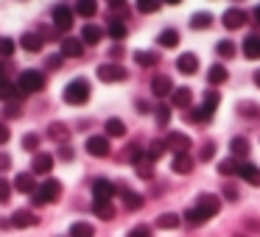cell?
<instances>
[{
    "label": "cell",
    "instance_id": "6da1fadb",
    "mask_svg": "<svg viewBox=\"0 0 260 237\" xmlns=\"http://www.w3.org/2000/svg\"><path fill=\"white\" fill-rule=\"evenodd\" d=\"M64 103H70V106H81V103L90 101V81L87 78H73L68 87H64L62 92Z\"/></svg>",
    "mask_w": 260,
    "mask_h": 237
},
{
    "label": "cell",
    "instance_id": "7a4b0ae2",
    "mask_svg": "<svg viewBox=\"0 0 260 237\" xmlns=\"http://www.w3.org/2000/svg\"><path fill=\"white\" fill-rule=\"evenodd\" d=\"M42 87H45V75L40 73V70H23L17 78V95L25 98V95H34V92H40Z\"/></svg>",
    "mask_w": 260,
    "mask_h": 237
},
{
    "label": "cell",
    "instance_id": "3957f363",
    "mask_svg": "<svg viewBox=\"0 0 260 237\" xmlns=\"http://www.w3.org/2000/svg\"><path fill=\"white\" fill-rule=\"evenodd\" d=\"M59 195H62V184H59L56 179H45L37 187L34 195H31V204H34V207H45V204H53Z\"/></svg>",
    "mask_w": 260,
    "mask_h": 237
},
{
    "label": "cell",
    "instance_id": "277c9868",
    "mask_svg": "<svg viewBox=\"0 0 260 237\" xmlns=\"http://www.w3.org/2000/svg\"><path fill=\"white\" fill-rule=\"evenodd\" d=\"M196 209L202 212L204 220H210V218H215V215L221 212V198H218V195H210V192H204V195H199Z\"/></svg>",
    "mask_w": 260,
    "mask_h": 237
},
{
    "label": "cell",
    "instance_id": "5b68a950",
    "mask_svg": "<svg viewBox=\"0 0 260 237\" xmlns=\"http://www.w3.org/2000/svg\"><path fill=\"white\" fill-rule=\"evenodd\" d=\"M84 148H87V153H90V156L104 159V156H109V137L107 134H92V137H87Z\"/></svg>",
    "mask_w": 260,
    "mask_h": 237
},
{
    "label": "cell",
    "instance_id": "8992f818",
    "mask_svg": "<svg viewBox=\"0 0 260 237\" xmlns=\"http://www.w3.org/2000/svg\"><path fill=\"white\" fill-rule=\"evenodd\" d=\"M95 75L101 81H107V84H112V81H126V75H129V73H126L123 64H112V62H109V64H101V67L95 70Z\"/></svg>",
    "mask_w": 260,
    "mask_h": 237
},
{
    "label": "cell",
    "instance_id": "52a82bcc",
    "mask_svg": "<svg viewBox=\"0 0 260 237\" xmlns=\"http://www.w3.org/2000/svg\"><path fill=\"white\" fill-rule=\"evenodd\" d=\"M165 148H171L174 153H187L190 151V137L182 131H168L165 134Z\"/></svg>",
    "mask_w": 260,
    "mask_h": 237
},
{
    "label": "cell",
    "instance_id": "ba28073f",
    "mask_svg": "<svg viewBox=\"0 0 260 237\" xmlns=\"http://www.w3.org/2000/svg\"><path fill=\"white\" fill-rule=\"evenodd\" d=\"M73 9L64 6V3H59L56 9H53V25H56V31H70V25H73Z\"/></svg>",
    "mask_w": 260,
    "mask_h": 237
},
{
    "label": "cell",
    "instance_id": "9c48e42d",
    "mask_svg": "<svg viewBox=\"0 0 260 237\" xmlns=\"http://www.w3.org/2000/svg\"><path fill=\"white\" fill-rule=\"evenodd\" d=\"M115 192H118V187H115L109 179H95L92 181V195H95V201H112Z\"/></svg>",
    "mask_w": 260,
    "mask_h": 237
},
{
    "label": "cell",
    "instance_id": "30bf717a",
    "mask_svg": "<svg viewBox=\"0 0 260 237\" xmlns=\"http://www.w3.org/2000/svg\"><path fill=\"white\" fill-rule=\"evenodd\" d=\"M9 223H12L14 229H31V226L40 223V218H37L31 209H17V212L12 215V220H9Z\"/></svg>",
    "mask_w": 260,
    "mask_h": 237
},
{
    "label": "cell",
    "instance_id": "8fae6325",
    "mask_svg": "<svg viewBox=\"0 0 260 237\" xmlns=\"http://www.w3.org/2000/svg\"><path fill=\"white\" fill-rule=\"evenodd\" d=\"M221 23H224V28L235 31V28H241V25H246V12H243V9H226Z\"/></svg>",
    "mask_w": 260,
    "mask_h": 237
},
{
    "label": "cell",
    "instance_id": "7c38bea8",
    "mask_svg": "<svg viewBox=\"0 0 260 237\" xmlns=\"http://www.w3.org/2000/svg\"><path fill=\"white\" fill-rule=\"evenodd\" d=\"M53 170V156L51 153H37L34 159H31V173L34 176H48Z\"/></svg>",
    "mask_w": 260,
    "mask_h": 237
},
{
    "label": "cell",
    "instance_id": "4fadbf2b",
    "mask_svg": "<svg viewBox=\"0 0 260 237\" xmlns=\"http://www.w3.org/2000/svg\"><path fill=\"white\" fill-rule=\"evenodd\" d=\"M174 90L176 87H174V81H171V75H154L151 78V92L157 98H168Z\"/></svg>",
    "mask_w": 260,
    "mask_h": 237
},
{
    "label": "cell",
    "instance_id": "5bb4252c",
    "mask_svg": "<svg viewBox=\"0 0 260 237\" xmlns=\"http://www.w3.org/2000/svg\"><path fill=\"white\" fill-rule=\"evenodd\" d=\"M12 187H14L17 192H28V195H34L40 184H37L34 173H17V176H14V184H12Z\"/></svg>",
    "mask_w": 260,
    "mask_h": 237
},
{
    "label": "cell",
    "instance_id": "9a60e30c",
    "mask_svg": "<svg viewBox=\"0 0 260 237\" xmlns=\"http://www.w3.org/2000/svg\"><path fill=\"white\" fill-rule=\"evenodd\" d=\"M210 117H213V109L204 106V103H202V106H190V109L185 112V120H187V123H207Z\"/></svg>",
    "mask_w": 260,
    "mask_h": 237
},
{
    "label": "cell",
    "instance_id": "2e32d148",
    "mask_svg": "<svg viewBox=\"0 0 260 237\" xmlns=\"http://www.w3.org/2000/svg\"><path fill=\"white\" fill-rule=\"evenodd\" d=\"M176 67H179V73L193 75L199 70V56H196V53H182V56L176 59Z\"/></svg>",
    "mask_w": 260,
    "mask_h": 237
},
{
    "label": "cell",
    "instance_id": "e0dca14e",
    "mask_svg": "<svg viewBox=\"0 0 260 237\" xmlns=\"http://www.w3.org/2000/svg\"><path fill=\"white\" fill-rule=\"evenodd\" d=\"M238 176H241V179H246L249 184H257L260 187V168H257V165L241 162V165H238Z\"/></svg>",
    "mask_w": 260,
    "mask_h": 237
},
{
    "label": "cell",
    "instance_id": "ac0fdd59",
    "mask_svg": "<svg viewBox=\"0 0 260 237\" xmlns=\"http://www.w3.org/2000/svg\"><path fill=\"white\" fill-rule=\"evenodd\" d=\"M81 53H84V42H81V40H73V36L62 40V56H68V59H79Z\"/></svg>",
    "mask_w": 260,
    "mask_h": 237
},
{
    "label": "cell",
    "instance_id": "d6986e66",
    "mask_svg": "<svg viewBox=\"0 0 260 237\" xmlns=\"http://www.w3.org/2000/svg\"><path fill=\"white\" fill-rule=\"evenodd\" d=\"M190 101H193V92H190V87H176V90L171 92V103H174V106L190 109Z\"/></svg>",
    "mask_w": 260,
    "mask_h": 237
},
{
    "label": "cell",
    "instance_id": "ffe728a7",
    "mask_svg": "<svg viewBox=\"0 0 260 237\" xmlns=\"http://www.w3.org/2000/svg\"><path fill=\"white\" fill-rule=\"evenodd\" d=\"M132 165H135V170H137V176H140V179H151V176H154V162L146 156V151H143Z\"/></svg>",
    "mask_w": 260,
    "mask_h": 237
},
{
    "label": "cell",
    "instance_id": "44dd1931",
    "mask_svg": "<svg viewBox=\"0 0 260 237\" xmlns=\"http://www.w3.org/2000/svg\"><path fill=\"white\" fill-rule=\"evenodd\" d=\"M101 36H104V31L98 28L95 23H87L84 28H81V42H84V45H98Z\"/></svg>",
    "mask_w": 260,
    "mask_h": 237
},
{
    "label": "cell",
    "instance_id": "7402d4cb",
    "mask_svg": "<svg viewBox=\"0 0 260 237\" xmlns=\"http://www.w3.org/2000/svg\"><path fill=\"white\" fill-rule=\"evenodd\" d=\"M243 56L260 59V34H249L246 40H243Z\"/></svg>",
    "mask_w": 260,
    "mask_h": 237
},
{
    "label": "cell",
    "instance_id": "603a6c76",
    "mask_svg": "<svg viewBox=\"0 0 260 237\" xmlns=\"http://www.w3.org/2000/svg\"><path fill=\"white\" fill-rule=\"evenodd\" d=\"M171 168H174V173H190L193 170V156L190 153H176L174 162H171Z\"/></svg>",
    "mask_w": 260,
    "mask_h": 237
},
{
    "label": "cell",
    "instance_id": "cb8c5ba5",
    "mask_svg": "<svg viewBox=\"0 0 260 237\" xmlns=\"http://www.w3.org/2000/svg\"><path fill=\"white\" fill-rule=\"evenodd\" d=\"M230 153H232V159L249 156V140H246V137H235V140L230 142Z\"/></svg>",
    "mask_w": 260,
    "mask_h": 237
},
{
    "label": "cell",
    "instance_id": "d4e9b609",
    "mask_svg": "<svg viewBox=\"0 0 260 237\" xmlns=\"http://www.w3.org/2000/svg\"><path fill=\"white\" fill-rule=\"evenodd\" d=\"M79 17H95V12H98V3L95 0H76V9H73Z\"/></svg>",
    "mask_w": 260,
    "mask_h": 237
},
{
    "label": "cell",
    "instance_id": "484cf974",
    "mask_svg": "<svg viewBox=\"0 0 260 237\" xmlns=\"http://www.w3.org/2000/svg\"><path fill=\"white\" fill-rule=\"evenodd\" d=\"M20 45H23V51H28V53H40L42 36L40 34H23L20 36Z\"/></svg>",
    "mask_w": 260,
    "mask_h": 237
},
{
    "label": "cell",
    "instance_id": "4316f807",
    "mask_svg": "<svg viewBox=\"0 0 260 237\" xmlns=\"http://www.w3.org/2000/svg\"><path fill=\"white\" fill-rule=\"evenodd\" d=\"M92 212H95L101 220H112V218H115L112 201H92Z\"/></svg>",
    "mask_w": 260,
    "mask_h": 237
},
{
    "label": "cell",
    "instance_id": "83f0119b",
    "mask_svg": "<svg viewBox=\"0 0 260 237\" xmlns=\"http://www.w3.org/2000/svg\"><path fill=\"white\" fill-rule=\"evenodd\" d=\"M104 131H107V137H123L126 134V123L120 117H109L107 123H104Z\"/></svg>",
    "mask_w": 260,
    "mask_h": 237
},
{
    "label": "cell",
    "instance_id": "f1b7e54d",
    "mask_svg": "<svg viewBox=\"0 0 260 237\" xmlns=\"http://www.w3.org/2000/svg\"><path fill=\"white\" fill-rule=\"evenodd\" d=\"M157 45H162V48H176V45H179V31H176V28H165L162 34L157 36Z\"/></svg>",
    "mask_w": 260,
    "mask_h": 237
},
{
    "label": "cell",
    "instance_id": "f546056e",
    "mask_svg": "<svg viewBox=\"0 0 260 237\" xmlns=\"http://www.w3.org/2000/svg\"><path fill=\"white\" fill-rule=\"evenodd\" d=\"M230 78V73H226V67L224 64H213V67H210V73H207V81L210 84H224V81Z\"/></svg>",
    "mask_w": 260,
    "mask_h": 237
},
{
    "label": "cell",
    "instance_id": "4dcf8cb0",
    "mask_svg": "<svg viewBox=\"0 0 260 237\" xmlns=\"http://www.w3.org/2000/svg\"><path fill=\"white\" fill-rule=\"evenodd\" d=\"M109 36L112 40H126V34H129V28L123 25V20H115V17H109Z\"/></svg>",
    "mask_w": 260,
    "mask_h": 237
},
{
    "label": "cell",
    "instance_id": "1f68e13d",
    "mask_svg": "<svg viewBox=\"0 0 260 237\" xmlns=\"http://www.w3.org/2000/svg\"><path fill=\"white\" fill-rule=\"evenodd\" d=\"M210 25H213V14H207V12H199L190 17V28H196V31H204Z\"/></svg>",
    "mask_w": 260,
    "mask_h": 237
},
{
    "label": "cell",
    "instance_id": "d6a6232c",
    "mask_svg": "<svg viewBox=\"0 0 260 237\" xmlns=\"http://www.w3.org/2000/svg\"><path fill=\"white\" fill-rule=\"evenodd\" d=\"M92 234H95L92 223H84V220H76V223L70 226V237H92Z\"/></svg>",
    "mask_w": 260,
    "mask_h": 237
},
{
    "label": "cell",
    "instance_id": "836d02e7",
    "mask_svg": "<svg viewBox=\"0 0 260 237\" xmlns=\"http://www.w3.org/2000/svg\"><path fill=\"white\" fill-rule=\"evenodd\" d=\"M135 62L140 64V67H154V64L159 62V56L154 51H137L135 53Z\"/></svg>",
    "mask_w": 260,
    "mask_h": 237
},
{
    "label": "cell",
    "instance_id": "e575fe53",
    "mask_svg": "<svg viewBox=\"0 0 260 237\" xmlns=\"http://www.w3.org/2000/svg\"><path fill=\"white\" fill-rule=\"evenodd\" d=\"M14 98H20L17 95V84L0 78V101H14Z\"/></svg>",
    "mask_w": 260,
    "mask_h": 237
},
{
    "label": "cell",
    "instance_id": "d590c367",
    "mask_svg": "<svg viewBox=\"0 0 260 237\" xmlns=\"http://www.w3.org/2000/svg\"><path fill=\"white\" fill-rule=\"evenodd\" d=\"M120 195H123V204H126V209H140L143 207V195H137V192H132V190H120Z\"/></svg>",
    "mask_w": 260,
    "mask_h": 237
},
{
    "label": "cell",
    "instance_id": "8d00e7d4",
    "mask_svg": "<svg viewBox=\"0 0 260 237\" xmlns=\"http://www.w3.org/2000/svg\"><path fill=\"white\" fill-rule=\"evenodd\" d=\"M157 226H159V229H176V226H179V215H174V212L159 215V218H157Z\"/></svg>",
    "mask_w": 260,
    "mask_h": 237
},
{
    "label": "cell",
    "instance_id": "74e56055",
    "mask_svg": "<svg viewBox=\"0 0 260 237\" xmlns=\"http://www.w3.org/2000/svg\"><path fill=\"white\" fill-rule=\"evenodd\" d=\"M68 134H70V131H68V126H64V123H51V126H48V137H51V140L62 142Z\"/></svg>",
    "mask_w": 260,
    "mask_h": 237
},
{
    "label": "cell",
    "instance_id": "f35d334b",
    "mask_svg": "<svg viewBox=\"0 0 260 237\" xmlns=\"http://www.w3.org/2000/svg\"><path fill=\"white\" fill-rule=\"evenodd\" d=\"M215 51H218V56H221V59H232V56H235V42L221 40L218 45H215Z\"/></svg>",
    "mask_w": 260,
    "mask_h": 237
},
{
    "label": "cell",
    "instance_id": "ab89813d",
    "mask_svg": "<svg viewBox=\"0 0 260 237\" xmlns=\"http://www.w3.org/2000/svg\"><path fill=\"white\" fill-rule=\"evenodd\" d=\"M159 0H137V9H140V14H154V12H159Z\"/></svg>",
    "mask_w": 260,
    "mask_h": 237
},
{
    "label": "cell",
    "instance_id": "60d3db41",
    "mask_svg": "<svg viewBox=\"0 0 260 237\" xmlns=\"http://www.w3.org/2000/svg\"><path fill=\"white\" fill-rule=\"evenodd\" d=\"M40 142H42V137L37 134V131H31V134L23 137V148H25V151H37V148H40Z\"/></svg>",
    "mask_w": 260,
    "mask_h": 237
},
{
    "label": "cell",
    "instance_id": "b9f144b4",
    "mask_svg": "<svg viewBox=\"0 0 260 237\" xmlns=\"http://www.w3.org/2000/svg\"><path fill=\"white\" fill-rule=\"evenodd\" d=\"M162 153H165V140L162 142H151V145H148V151H146V156L151 159V162H157Z\"/></svg>",
    "mask_w": 260,
    "mask_h": 237
},
{
    "label": "cell",
    "instance_id": "7bdbcfd3",
    "mask_svg": "<svg viewBox=\"0 0 260 237\" xmlns=\"http://www.w3.org/2000/svg\"><path fill=\"white\" fill-rule=\"evenodd\" d=\"M14 40H9V36H0V59H9L14 53Z\"/></svg>",
    "mask_w": 260,
    "mask_h": 237
},
{
    "label": "cell",
    "instance_id": "ee69618b",
    "mask_svg": "<svg viewBox=\"0 0 260 237\" xmlns=\"http://www.w3.org/2000/svg\"><path fill=\"white\" fill-rule=\"evenodd\" d=\"M185 223H187V226H202V223H204L202 212H199L196 207H190V209L185 212Z\"/></svg>",
    "mask_w": 260,
    "mask_h": 237
},
{
    "label": "cell",
    "instance_id": "f6af8a7d",
    "mask_svg": "<svg viewBox=\"0 0 260 237\" xmlns=\"http://www.w3.org/2000/svg\"><path fill=\"white\" fill-rule=\"evenodd\" d=\"M12 190H14V187L9 184L6 179H0V204H9V198H12Z\"/></svg>",
    "mask_w": 260,
    "mask_h": 237
},
{
    "label": "cell",
    "instance_id": "bcb514c9",
    "mask_svg": "<svg viewBox=\"0 0 260 237\" xmlns=\"http://www.w3.org/2000/svg\"><path fill=\"white\" fill-rule=\"evenodd\" d=\"M218 101H221L218 90H207V95H204V106H210V109L215 112V106H218Z\"/></svg>",
    "mask_w": 260,
    "mask_h": 237
},
{
    "label": "cell",
    "instance_id": "7dc6e473",
    "mask_svg": "<svg viewBox=\"0 0 260 237\" xmlns=\"http://www.w3.org/2000/svg\"><path fill=\"white\" fill-rule=\"evenodd\" d=\"M238 165H241V162H235V159H226V162L218 165V170H221L224 176H232V173H238Z\"/></svg>",
    "mask_w": 260,
    "mask_h": 237
},
{
    "label": "cell",
    "instance_id": "c3c4849f",
    "mask_svg": "<svg viewBox=\"0 0 260 237\" xmlns=\"http://www.w3.org/2000/svg\"><path fill=\"white\" fill-rule=\"evenodd\" d=\"M241 114L243 117H260V106H254V103H241Z\"/></svg>",
    "mask_w": 260,
    "mask_h": 237
},
{
    "label": "cell",
    "instance_id": "681fc988",
    "mask_svg": "<svg viewBox=\"0 0 260 237\" xmlns=\"http://www.w3.org/2000/svg\"><path fill=\"white\" fill-rule=\"evenodd\" d=\"M168 120H171V109L168 106H157V123L168 126Z\"/></svg>",
    "mask_w": 260,
    "mask_h": 237
},
{
    "label": "cell",
    "instance_id": "f907efd6",
    "mask_svg": "<svg viewBox=\"0 0 260 237\" xmlns=\"http://www.w3.org/2000/svg\"><path fill=\"white\" fill-rule=\"evenodd\" d=\"M213 156H215V142H204V148H202V159H204V162H210Z\"/></svg>",
    "mask_w": 260,
    "mask_h": 237
},
{
    "label": "cell",
    "instance_id": "816d5d0a",
    "mask_svg": "<svg viewBox=\"0 0 260 237\" xmlns=\"http://www.w3.org/2000/svg\"><path fill=\"white\" fill-rule=\"evenodd\" d=\"M129 237H151V229H148V226H135V229L129 231Z\"/></svg>",
    "mask_w": 260,
    "mask_h": 237
},
{
    "label": "cell",
    "instance_id": "f5cc1de1",
    "mask_svg": "<svg viewBox=\"0 0 260 237\" xmlns=\"http://www.w3.org/2000/svg\"><path fill=\"white\" fill-rule=\"evenodd\" d=\"M62 53H59V56H48L45 59V64H48V67H51V70H59V67H62Z\"/></svg>",
    "mask_w": 260,
    "mask_h": 237
},
{
    "label": "cell",
    "instance_id": "db71d44e",
    "mask_svg": "<svg viewBox=\"0 0 260 237\" xmlns=\"http://www.w3.org/2000/svg\"><path fill=\"white\" fill-rule=\"evenodd\" d=\"M59 159H64V162H73V148H70V145H62V148H59Z\"/></svg>",
    "mask_w": 260,
    "mask_h": 237
},
{
    "label": "cell",
    "instance_id": "11a10c76",
    "mask_svg": "<svg viewBox=\"0 0 260 237\" xmlns=\"http://www.w3.org/2000/svg\"><path fill=\"white\" fill-rule=\"evenodd\" d=\"M12 168V159L6 156V153H0V173H3V170H9Z\"/></svg>",
    "mask_w": 260,
    "mask_h": 237
},
{
    "label": "cell",
    "instance_id": "9f6ffc18",
    "mask_svg": "<svg viewBox=\"0 0 260 237\" xmlns=\"http://www.w3.org/2000/svg\"><path fill=\"white\" fill-rule=\"evenodd\" d=\"M224 195H226V198H232V201H238V190H235L232 184H226V187H224Z\"/></svg>",
    "mask_w": 260,
    "mask_h": 237
},
{
    "label": "cell",
    "instance_id": "6f0895ef",
    "mask_svg": "<svg viewBox=\"0 0 260 237\" xmlns=\"http://www.w3.org/2000/svg\"><path fill=\"white\" fill-rule=\"evenodd\" d=\"M3 142H9V126L6 123H0V145Z\"/></svg>",
    "mask_w": 260,
    "mask_h": 237
},
{
    "label": "cell",
    "instance_id": "680465c9",
    "mask_svg": "<svg viewBox=\"0 0 260 237\" xmlns=\"http://www.w3.org/2000/svg\"><path fill=\"white\" fill-rule=\"evenodd\" d=\"M20 114V106L17 103H9V109H6V117H17Z\"/></svg>",
    "mask_w": 260,
    "mask_h": 237
},
{
    "label": "cell",
    "instance_id": "91938a15",
    "mask_svg": "<svg viewBox=\"0 0 260 237\" xmlns=\"http://www.w3.org/2000/svg\"><path fill=\"white\" fill-rule=\"evenodd\" d=\"M252 20H254V23L260 25V3H257V6H254V12H252Z\"/></svg>",
    "mask_w": 260,
    "mask_h": 237
},
{
    "label": "cell",
    "instance_id": "94428289",
    "mask_svg": "<svg viewBox=\"0 0 260 237\" xmlns=\"http://www.w3.org/2000/svg\"><path fill=\"white\" fill-rule=\"evenodd\" d=\"M107 3H109V6H112V9H120V6H123V3H126V0H107Z\"/></svg>",
    "mask_w": 260,
    "mask_h": 237
},
{
    "label": "cell",
    "instance_id": "6125c7cd",
    "mask_svg": "<svg viewBox=\"0 0 260 237\" xmlns=\"http://www.w3.org/2000/svg\"><path fill=\"white\" fill-rule=\"evenodd\" d=\"M6 70H9V64H6V62H0V78L6 75Z\"/></svg>",
    "mask_w": 260,
    "mask_h": 237
},
{
    "label": "cell",
    "instance_id": "be15d7a7",
    "mask_svg": "<svg viewBox=\"0 0 260 237\" xmlns=\"http://www.w3.org/2000/svg\"><path fill=\"white\" fill-rule=\"evenodd\" d=\"M159 3H168V6H179L182 0H159Z\"/></svg>",
    "mask_w": 260,
    "mask_h": 237
},
{
    "label": "cell",
    "instance_id": "e7e4bbea",
    "mask_svg": "<svg viewBox=\"0 0 260 237\" xmlns=\"http://www.w3.org/2000/svg\"><path fill=\"white\" fill-rule=\"evenodd\" d=\"M254 84L260 87V70H257V73H254Z\"/></svg>",
    "mask_w": 260,
    "mask_h": 237
}]
</instances>
